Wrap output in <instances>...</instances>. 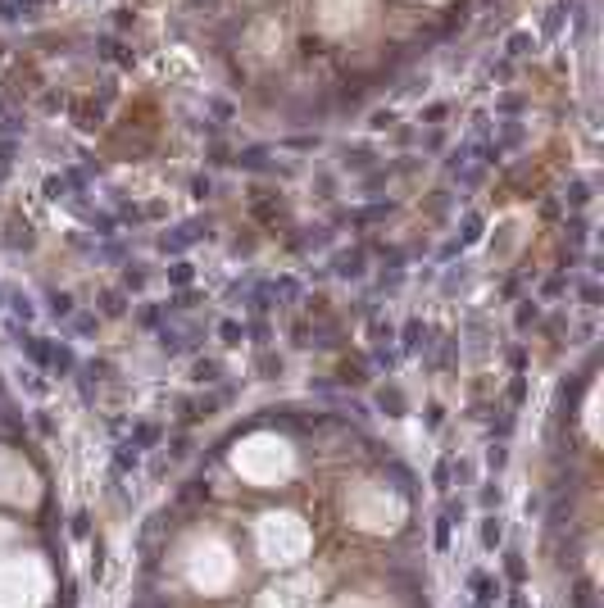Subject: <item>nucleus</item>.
Segmentation results:
<instances>
[{"instance_id":"1","label":"nucleus","mask_w":604,"mask_h":608,"mask_svg":"<svg viewBox=\"0 0 604 608\" xmlns=\"http://www.w3.org/2000/svg\"><path fill=\"white\" fill-rule=\"evenodd\" d=\"M482 540H486V545H496V540H500V527H496V517H491V522L482 527Z\"/></svg>"}]
</instances>
